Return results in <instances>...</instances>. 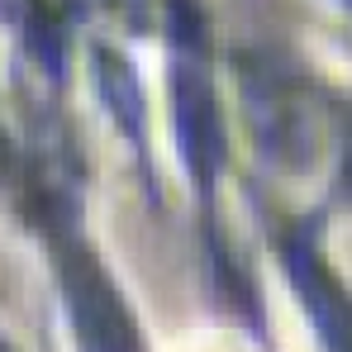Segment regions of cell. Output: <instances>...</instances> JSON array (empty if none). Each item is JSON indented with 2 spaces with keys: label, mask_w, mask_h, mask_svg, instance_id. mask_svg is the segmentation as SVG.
Returning <instances> with one entry per match:
<instances>
[{
  "label": "cell",
  "mask_w": 352,
  "mask_h": 352,
  "mask_svg": "<svg viewBox=\"0 0 352 352\" xmlns=\"http://www.w3.org/2000/svg\"><path fill=\"white\" fill-rule=\"evenodd\" d=\"M5 153H10V143H5V133H0V167H5Z\"/></svg>",
  "instance_id": "6"
},
{
  "label": "cell",
  "mask_w": 352,
  "mask_h": 352,
  "mask_svg": "<svg viewBox=\"0 0 352 352\" xmlns=\"http://www.w3.org/2000/svg\"><path fill=\"white\" fill-rule=\"evenodd\" d=\"M53 267H58L62 300H67V314H72L76 348L81 352H143L138 324L124 309L115 281L91 257V248L62 224L53 229Z\"/></svg>",
  "instance_id": "1"
},
{
  "label": "cell",
  "mask_w": 352,
  "mask_h": 352,
  "mask_svg": "<svg viewBox=\"0 0 352 352\" xmlns=\"http://www.w3.org/2000/svg\"><path fill=\"white\" fill-rule=\"evenodd\" d=\"M348 5H352V0H348Z\"/></svg>",
  "instance_id": "7"
},
{
  "label": "cell",
  "mask_w": 352,
  "mask_h": 352,
  "mask_svg": "<svg viewBox=\"0 0 352 352\" xmlns=\"http://www.w3.org/2000/svg\"><path fill=\"white\" fill-rule=\"evenodd\" d=\"M96 86H100V96L110 100V110L119 115V124H124L133 138H143V96H138V86H133L124 58H115V53L100 48V53H96Z\"/></svg>",
  "instance_id": "4"
},
{
  "label": "cell",
  "mask_w": 352,
  "mask_h": 352,
  "mask_svg": "<svg viewBox=\"0 0 352 352\" xmlns=\"http://www.w3.org/2000/svg\"><path fill=\"white\" fill-rule=\"evenodd\" d=\"M172 119H176L186 172L200 190H210L224 172V119H219V105H214V91H210L205 72L190 67V62H181L172 72Z\"/></svg>",
  "instance_id": "2"
},
{
  "label": "cell",
  "mask_w": 352,
  "mask_h": 352,
  "mask_svg": "<svg viewBox=\"0 0 352 352\" xmlns=\"http://www.w3.org/2000/svg\"><path fill=\"white\" fill-rule=\"evenodd\" d=\"M281 262H286V276L295 281V291L305 300L319 338L329 343V352H352V295H348V286L319 262V252L309 248L305 234H291L281 243Z\"/></svg>",
  "instance_id": "3"
},
{
  "label": "cell",
  "mask_w": 352,
  "mask_h": 352,
  "mask_svg": "<svg viewBox=\"0 0 352 352\" xmlns=\"http://www.w3.org/2000/svg\"><path fill=\"white\" fill-rule=\"evenodd\" d=\"M343 190L352 195V138H348V157H343Z\"/></svg>",
  "instance_id": "5"
}]
</instances>
